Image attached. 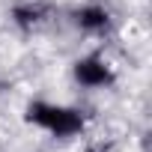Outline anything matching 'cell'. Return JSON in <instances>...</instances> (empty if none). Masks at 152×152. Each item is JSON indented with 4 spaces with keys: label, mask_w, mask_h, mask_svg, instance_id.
I'll return each instance as SVG.
<instances>
[{
    "label": "cell",
    "mask_w": 152,
    "mask_h": 152,
    "mask_svg": "<svg viewBox=\"0 0 152 152\" xmlns=\"http://www.w3.org/2000/svg\"><path fill=\"white\" fill-rule=\"evenodd\" d=\"M27 122H33L36 128L54 134V137H75L84 131V113L66 107V104H54V102H33L27 104Z\"/></svg>",
    "instance_id": "cell-1"
},
{
    "label": "cell",
    "mask_w": 152,
    "mask_h": 152,
    "mask_svg": "<svg viewBox=\"0 0 152 152\" xmlns=\"http://www.w3.org/2000/svg\"><path fill=\"white\" fill-rule=\"evenodd\" d=\"M75 81H78L81 87L87 90H104L116 81V75H113V66L99 57V54H90V57H81L78 63H75Z\"/></svg>",
    "instance_id": "cell-2"
},
{
    "label": "cell",
    "mask_w": 152,
    "mask_h": 152,
    "mask_svg": "<svg viewBox=\"0 0 152 152\" xmlns=\"http://www.w3.org/2000/svg\"><path fill=\"white\" fill-rule=\"evenodd\" d=\"M72 18H75V24H78V30H84L90 36H104L110 30V24H113L110 12L104 6H99V3H87L81 9H75Z\"/></svg>",
    "instance_id": "cell-3"
},
{
    "label": "cell",
    "mask_w": 152,
    "mask_h": 152,
    "mask_svg": "<svg viewBox=\"0 0 152 152\" xmlns=\"http://www.w3.org/2000/svg\"><path fill=\"white\" fill-rule=\"evenodd\" d=\"M12 21L21 30H36L45 21V6H39V3H18L12 9Z\"/></svg>",
    "instance_id": "cell-4"
}]
</instances>
